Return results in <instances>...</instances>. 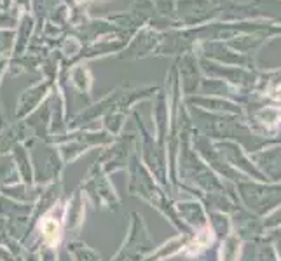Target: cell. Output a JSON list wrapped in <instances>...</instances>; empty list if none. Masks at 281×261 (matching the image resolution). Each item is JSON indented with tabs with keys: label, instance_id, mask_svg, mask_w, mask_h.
Masks as SVG:
<instances>
[{
	"label": "cell",
	"instance_id": "1",
	"mask_svg": "<svg viewBox=\"0 0 281 261\" xmlns=\"http://www.w3.org/2000/svg\"><path fill=\"white\" fill-rule=\"evenodd\" d=\"M40 230H42L44 240H46L49 246H56L61 239V226L56 219L53 218H44L42 223H40Z\"/></svg>",
	"mask_w": 281,
	"mask_h": 261
}]
</instances>
